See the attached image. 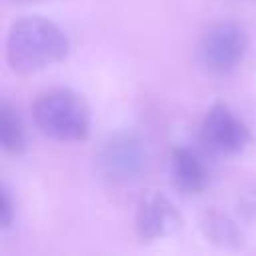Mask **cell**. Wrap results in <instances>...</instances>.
I'll return each instance as SVG.
<instances>
[{"label": "cell", "mask_w": 256, "mask_h": 256, "mask_svg": "<svg viewBox=\"0 0 256 256\" xmlns=\"http://www.w3.org/2000/svg\"><path fill=\"white\" fill-rule=\"evenodd\" d=\"M12 214H14V210H12V200H10L8 190L4 188V190H2V204H0V224H2V228H8V226L12 224Z\"/></svg>", "instance_id": "9c48e42d"}, {"label": "cell", "mask_w": 256, "mask_h": 256, "mask_svg": "<svg viewBox=\"0 0 256 256\" xmlns=\"http://www.w3.org/2000/svg\"><path fill=\"white\" fill-rule=\"evenodd\" d=\"M200 132L208 148L224 154L242 152L252 140L248 126L226 104H214L206 112Z\"/></svg>", "instance_id": "277c9868"}, {"label": "cell", "mask_w": 256, "mask_h": 256, "mask_svg": "<svg viewBox=\"0 0 256 256\" xmlns=\"http://www.w3.org/2000/svg\"><path fill=\"white\" fill-rule=\"evenodd\" d=\"M248 48V38L236 22H216L200 38L198 58L210 72L224 74L234 70Z\"/></svg>", "instance_id": "3957f363"}, {"label": "cell", "mask_w": 256, "mask_h": 256, "mask_svg": "<svg viewBox=\"0 0 256 256\" xmlns=\"http://www.w3.org/2000/svg\"><path fill=\"white\" fill-rule=\"evenodd\" d=\"M0 142L2 148L10 154H20L26 148V132L22 120L8 102L0 104Z\"/></svg>", "instance_id": "ba28073f"}, {"label": "cell", "mask_w": 256, "mask_h": 256, "mask_svg": "<svg viewBox=\"0 0 256 256\" xmlns=\"http://www.w3.org/2000/svg\"><path fill=\"white\" fill-rule=\"evenodd\" d=\"M180 224H182V216L166 196L152 192L140 200L136 218H134V226L142 240L164 238V236L176 232L180 228Z\"/></svg>", "instance_id": "5b68a950"}, {"label": "cell", "mask_w": 256, "mask_h": 256, "mask_svg": "<svg viewBox=\"0 0 256 256\" xmlns=\"http://www.w3.org/2000/svg\"><path fill=\"white\" fill-rule=\"evenodd\" d=\"M32 116L38 130L58 142H82L90 134V108L78 92L68 88L40 94Z\"/></svg>", "instance_id": "7a4b0ae2"}, {"label": "cell", "mask_w": 256, "mask_h": 256, "mask_svg": "<svg viewBox=\"0 0 256 256\" xmlns=\"http://www.w3.org/2000/svg\"><path fill=\"white\" fill-rule=\"evenodd\" d=\"M68 54V38L58 24L42 16L22 18L12 24L6 38V60L20 74L44 70Z\"/></svg>", "instance_id": "6da1fadb"}, {"label": "cell", "mask_w": 256, "mask_h": 256, "mask_svg": "<svg viewBox=\"0 0 256 256\" xmlns=\"http://www.w3.org/2000/svg\"><path fill=\"white\" fill-rule=\"evenodd\" d=\"M250 210H252V214L256 216V194L252 196V202H250Z\"/></svg>", "instance_id": "30bf717a"}, {"label": "cell", "mask_w": 256, "mask_h": 256, "mask_svg": "<svg viewBox=\"0 0 256 256\" xmlns=\"http://www.w3.org/2000/svg\"><path fill=\"white\" fill-rule=\"evenodd\" d=\"M12 2H20V4H24V2H38V0H12Z\"/></svg>", "instance_id": "8fae6325"}, {"label": "cell", "mask_w": 256, "mask_h": 256, "mask_svg": "<svg viewBox=\"0 0 256 256\" xmlns=\"http://www.w3.org/2000/svg\"><path fill=\"white\" fill-rule=\"evenodd\" d=\"M170 168H172V178L174 184L188 192V194H198L206 188L208 184V172L202 160L188 148H174L170 154Z\"/></svg>", "instance_id": "52a82bcc"}, {"label": "cell", "mask_w": 256, "mask_h": 256, "mask_svg": "<svg viewBox=\"0 0 256 256\" xmlns=\"http://www.w3.org/2000/svg\"><path fill=\"white\" fill-rule=\"evenodd\" d=\"M142 148L138 140L130 134L112 136L102 152V164L106 172L114 178H130L142 168Z\"/></svg>", "instance_id": "8992f818"}]
</instances>
